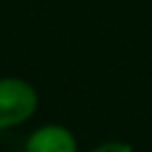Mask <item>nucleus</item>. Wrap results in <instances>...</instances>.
<instances>
[{"label": "nucleus", "instance_id": "obj_1", "mask_svg": "<svg viewBox=\"0 0 152 152\" xmlns=\"http://www.w3.org/2000/svg\"><path fill=\"white\" fill-rule=\"evenodd\" d=\"M38 108L36 90L17 77L0 79V129L25 123Z\"/></svg>", "mask_w": 152, "mask_h": 152}, {"label": "nucleus", "instance_id": "obj_2", "mask_svg": "<svg viewBox=\"0 0 152 152\" xmlns=\"http://www.w3.org/2000/svg\"><path fill=\"white\" fill-rule=\"evenodd\" d=\"M25 152H77V142L63 125H44L29 135Z\"/></svg>", "mask_w": 152, "mask_h": 152}, {"label": "nucleus", "instance_id": "obj_3", "mask_svg": "<svg viewBox=\"0 0 152 152\" xmlns=\"http://www.w3.org/2000/svg\"><path fill=\"white\" fill-rule=\"evenodd\" d=\"M92 152H133V148L125 142H104V144L96 146Z\"/></svg>", "mask_w": 152, "mask_h": 152}]
</instances>
